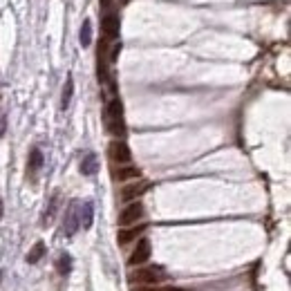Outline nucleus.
Returning a JSON list of instances; mask_svg holds the SVG:
<instances>
[{
  "instance_id": "nucleus-1",
  "label": "nucleus",
  "mask_w": 291,
  "mask_h": 291,
  "mask_svg": "<svg viewBox=\"0 0 291 291\" xmlns=\"http://www.w3.org/2000/svg\"><path fill=\"white\" fill-rule=\"evenodd\" d=\"M106 126L114 137H121L126 133V126H123V106L119 99H112L108 103V114H106Z\"/></svg>"
},
{
  "instance_id": "nucleus-2",
  "label": "nucleus",
  "mask_w": 291,
  "mask_h": 291,
  "mask_svg": "<svg viewBox=\"0 0 291 291\" xmlns=\"http://www.w3.org/2000/svg\"><path fill=\"white\" fill-rule=\"evenodd\" d=\"M161 275H164V271L159 267H141V269L133 271L128 275V280L134 282V285H155V282H159Z\"/></svg>"
},
{
  "instance_id": "nucleus-3",
  "label": "nucleus",
  "mask_w": 291,
  "mask_h": 291,
  "mask_svg": "<svg viewBox=\"0 0 291 291\" xmlns=\"http://www.w3.org/2000/svg\"><path fill=\"white\" fill-rule=\"evenodd\" d=\"M141 217H143V204L141 201H133V204H128L119 213V224L121 226H130V224H137Z\"/></svg>"
},
{
  "instance_id": "nucleus-4",
  "label": "nucleus",
  "mask_w": 291,
  "mask_h": 291,
  "mask_svg": "<svg viewBox=\"0 0 291 291\" xmlns=\"http://www.w3.org/2000/svg\"><path fill=\"white\" fill-rule=\"evenodd\" d=\"M130 148H128V143H123V141H112L110 143V159L114 161V164H128L130 161Z\"/></svg>"
},
{
  "instance_id": "nucleus-5",
  "label": "nucleus",
  "mask_w": 291,
  "mask_h": 291,
  "mask_svg": "<svg viewBox=\"0 0 291 291\" xmlns=\"http://www.w3.org/2000/svg\"><path fill=\"white\" fill-rule=\"evenodd\" d=\"M148 258H150V242L148 240H139L133 255H130V265H143Z\"/></svg>"
},
{
  "instance_id": "nucleus-6",
  "label": "nucleus",
  "mask_w": 291,
  "mask_h": 291,
  "mask_svg": "<svg viewBox=\"0 0 291 291\" xmlns=\"http://www.w3.org/2000/svg\"><path fill=\"white\" fill-rule=\"evenodd\" d=\"M79 204L76 201H72L69 204V208H67V213H65V222H63V226H65V233L67 235H74V231L79 228Z\"/></svg>"
},
{
  "instance_id": "nucleus-7",
  "label": "nucleus",
  "mask_w": 291,
  "mask_h": 291,
  "mask_svg": "<svg viewBox=\"0 0 291 291\" xmlns=\"http://www.w3.org/2000/svg\"><path fill=\"white\" fill-rule=\"evenodd\" d=\"M119 27H121V25H119V16H116V14H108V16H103L101 29H103V34H106L108 41L119 36Z\"/></svg>"
},
{
  "instance_id": "nucleus-8",
  "label": "nucleus",
  "mask_w": 291,
  "mask_h": 291,
  "mask_svg": "<svg viewBox=\"0 0 291 291\" xmlns=\"http://www.w3.org/2000/svg\"><path fill=\"white\" fill-rule=\"evenodd\" d=\"M146 191H148V184H146V181H137V184H130V186H126V188L121 191V200H123V201L137 200V197L143 195Z\"/></svg>"
},
{
  "instance_id": "nucleus-9",
  "label": "nucleus",
  "mask_w": 291,
  "mask_h": 291,
  "mask_svg": "<svg viewBox=\"0 0 291 291\" xmlns=\"http://www.w3.org/2000/svg\"><path fill=\"white\" fill-rule=\"evenodd\" d=\"M143 226H133V228H121L119 231V235H116V240H119V244H128L133 242V240H137L139 235H141Z\"/></svg>"
},
{
  "instance_id": "nucleus-10",
  "label": "nucleus",
  "mask_w": 291,
  "mask_h": 291,
  "mask_svg": "<svg viewBox=\"0 0 291 291\" xmlns=\"http://www.w3.org/2000/svg\"><path fill=\"white\" fill-rule=\"evenodd\" d=\"M139 168H134V166H123V168H116L114 173H112V177H114L116 181H126V179H133V177H139Z\"/></svg>"
},
{
  "instance_id": "nucleus-11",
  "label": "nucleus",
  "mask_w": 291,
  "mask_h": 291,
  "mask_svg": "<svg viewBox=\"0 0 291 291\" xmlns=\"http://www.w3.org/2000/svg\"><path fill=\"white\" fill-rule=\"evenodd\" d=\"M92 215H94V211H92V204H90V201H85L83 208L79 211V226L90 228L92 226Z\"/></svg>"
},
{
  "instance_id": "nucleus-12",
  "label": "nucleus",
  "mask_w": 291,
  "mask_h": 291,
  "mask_svg": "<svg viewBox=\"0 0 291 291\" xmlns=\"http://www.w3.org/2000/svg\"><path fill=\"white\" fill-rule=\"evenodd\" d=\"M96 168H99V166H96V155L88 153L83 157V161H81V173H83V175H94Z\"/></svg>"
},
{
  "instance_id": "nucleus-13",
  "label": "nucleus",
  "mask_w": 291,
  "mask_h": 291,
  "mask_svg": "<svg viewBox=\"0 0 291 291\" xmlns=\"http://www.w3.org/2000/svg\"><path fill=\"white\" fill-rule=\"evenodd\" d=\"M43 253H45V244H43V242H36V244H34V249L27 253V262H29V265H36L38 260L43 258Z\"/></svg>"
},
{
  "instance_id": "nucleus-14",
  "label": "nucleus",
  "mask_w": 291,
  "mask_h": 291,
  "mask_svg": "<svg viewBox=\"0 0 291 291\" xmlns=\"http://www.w3.org/2000/svg\"><path fill=\"white\" fill-rule=\"evenodd\" d=\"M79 38H81V45H83V47H88V45L92 43V22H90V21H85V22H83Z\"/></svg>"
},
{
  "instance_id": "nucleus-15",
  "label": "nucleus",
  "mask_w": 291,
  "mask_h": 291,
  "mask_svg": "<svg viewBox=\"0 0 291 291\" xmlns=\"http://www.w3.org/2000/svg\"><path fill=\"white\" fill-rule=\"evenodd\" d=\"M72 92H74V81L67 79V83H65V88H63V99H61V108H63V110L69 106V101H72Z\"/></svg>"
},
{
  "instance_id": "nucleus-16",
  "label": "nucleus",
  "mask_w": 291,
  "mask_h": 291,
  "mask_svg": "<svg viewBox=\"0 0 291 291\" xmlns=\"http://www.w3.org/2000/svg\"><path fill=\"white\" fill-rule=\"evenodd\" d=\"M41 164H43V153L38 148H34L32 153H29V170H38L41 168Z\"/></svg>"
},
{
  "instance_id": "nucleus-17",
  "label": "nucleus",
  "mask_w": 291,
  "mask_h": 291,
  "mask_svg": "<svg viewBox=\"0 0 291 291\" xmlns=\"http://www.w3.org/2000/svg\"><path fill=\"white\" fill-rule=\"evenodd\" d=\"M69 269H72V258H69L67 253H63L61 258H58V273H69Z\"/></svg>"
},
{
  "instance_id": "nucleus-18",
  "label": "nucleus",
  "mask_w": 291,
  "mask_h": 291,
  "mask_svg": "<svg viewBox=\"0 0 291 291\" xmlns=\"http://www.w3.org/2000/svg\"><path fill=\"white\" fill-rule=\"evenodd\" d=\"M119 52H121V43H116L114 47H112V54H110V58H108V61H116V56H119Z\"/></svg>"
},
{
  "instance_id": "nucleus-19",
  "label": "nucleus",
  "mask_w": 291,
  "mask_h": 291,
  "mask_svg": "<svg viewBox=\"0 0 291 291\" xmlns=\"http://www.w3.org/2000/svg\"><path fill=\"white\" fill-rule=\"evenodd\" d=\"M101 7H103V9H108V7H110V0H101Z\"/></svg>"
},
{
  "instance_id": "nucleus-20",
  "label": "nucleus",
  "mask_w": 291,
  "mask_h": 291,
  "mask_svg": "<svg viewBox=\"0 0 291 291\" xmlns=\"http://www.w3.org/2000/svg\"><path fill=\"white\" fill-rule=\"evenodd\" d=\"M157 291H179V289H175V287H166V289H157Z\"/></svg>"
},
{
  "instance_id": "nucleus-21",
  "label": "nucleus",
  "mask_w": 291,
  "mask_h": 291,
  "mask_svg": "<svg viewBox=\"0 0 291 291\" xmlns=\"http://www.w3.org/2000/svg\"><path fill=\"white\" fill-rule=\"evenodd\" d=\"M0 215H2V204H0Z\"/></svg>"
},
{
  "instance_id": "nucleus-22",
  "label": "nucleus",
  "mask_w": 291,
  "mask_h": 291,
  "mask_svg": "<svg viewBox=\"0 0 291 291\" xmlns=\"http://www.w3.org/2000/svg\"><path fill=\"white\" fill-rule=\"evenodd\" d=\"M0 278H2V273H0Z\"/></svg>"
}]
</instances>
